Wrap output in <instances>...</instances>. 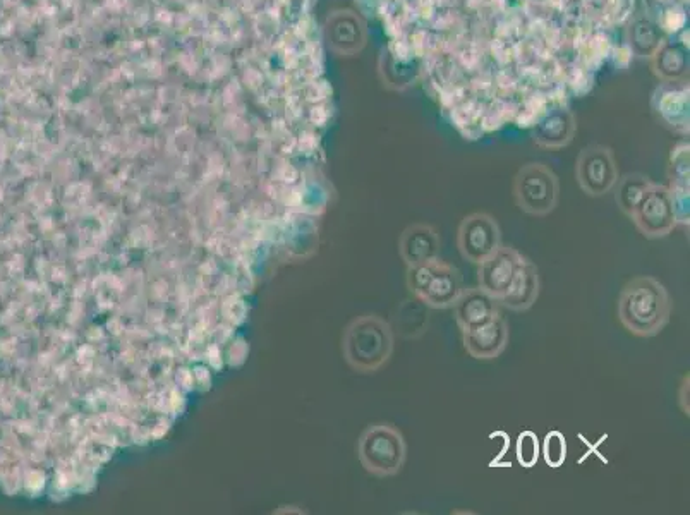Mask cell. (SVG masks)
<instances>
[{
  "label": "cell",
  "instance_id": "obj_1",
  "mask_svg": "<svg viewBox=\"0 0 690 515\" xmlns=\"http://www.w3.org/2000/svg\"><path fill=\"white\" fill-rule=\"evenodd\" d=\"M672 301L665 285L653 277H636L618 297V318L630 334L654 337L670 322Z\"/></svg>",
  "mask_w": 690,
  "mask_h": 515
},
{
  "label": "cell",
  "instance_id": "obj_12",
  "mask_svg": "<svg viewBox=\"0 0 690 515\" xmlns=\"http://www.w3.org/2000/svg\"><path fill=\"white\" fill-rule=\"evenodd\" d=\"M440 234L430 224H412L399 239V255L407 267L440 258Z\"/></svg>",
  "mask_w": 690,
  "mask_h": 515
},
{
  "label": "cell",
  "instance_id": "obj_2",
  "mask_svg": "<svg viewBox=\"0 0 690 515\" xmlns=\"http://www.w3.org/2000/svg\"><path fill=\"white\" fill-rule=\"evenodd\" d=\"M394 330L376 315L359 316L344 332L345 361L359 373H375L394 354Z\"/></svg>",
  "mask_w": 690,
  "mask_h": 515
},
{
  "label": "cell",
  "instance_id": "obj_6",
  "mask_svg": "<svg viewBox=\"0 0 690 515\" xmlns=\"http://www.w3.org/2000/svg\"><path fill=\"white\" fill-rule=\"evenodd\" d=\"M502 246V231L497 220L488 213H471L462 220L457 231V248L462 258L483 263Z\"/></svg>",
  "mask_w": 690,
  "mask_h": 515
},
{
  "label": "cell",
  "instance_id": "obj_4",
  "mask_svg": "<svg viewBox=\"0 0 690 515\" xmlns=\"http://www.w3.org/2000/svg\"><path fill=\"white\" fill-rule=\"evenodd\" d=\"M358 455L368 473L390 478L399 474L406 464V440L395 426L376 423L368 426L359 438Z\"/></svg>",
  "mask_w": 690,
  "mask_h": 515
},
{
  "label": "cell",
  "instance_id": "obj_3",
  "mask_svg": "<svg viewBox=\"0 0 690 515\" xmlns=\"http://www.w3.org/2000/svg\"><path fill=\"white\" fill-rule=\"evenodd\" d=\"M407 287L428 308H454L464 291L462 275L454 265L433 260L407 267Z\"/></svg>",
  "mask_w": 690,
  "mask_h": 515
},
{
  "label": "cell",
  "instance_id": "obj_10",
  "mask_svg": "<svg viewBox=\"0 0 690 515\" xmlns=\"http://www.w3.org/2000/svg\"><path fill=\"white\" fill-rule=\"evenodd\" d=\"M509 323L502 315L493 318L483 327L474 328L469 332H462V340L467 354L479 361H491L502 356V352L509 346Z\"/></svg>",
  "mask_w": 690,
  "mask_h": 515
},
{
  "label": "cell",
  "instance_id": "obj_14",
  "mask_svg": "<svg viewBox=\"0 0 690 515\" xmlns=\"http://www.w3.org/2000/svg\"><path fill=\"white\" fill-rule=\"evenodd\" d=\"M539 291H541V282H539L538 268L533 261L526 260L510 285L509 292L498 303L503 308L521 313L533 308L538 301Z\"/></svg>",
  "mask_w": 690,
  "mask_h": 515
},
{
  "label": "cell",
  "instance_id": "obj_16",
  "mask_svg": "<svg viewBox=\"0 0 690 515\" xmlns=\"http://www.w3.org/2000/svg\"><path fill=\"white\" fill-rule=\"evenodd\" d=\"M543 455H545L546 464L550 467H560L565 462L567 442L560 431H551L546 435Z\"/></svg>",
  "mask_w": 690,
  "mask_h": 515
},
{
  "label": "cell",
  "instance_id": "obj_9",
  "mask_svg": "<svg viewBox=\"0 0 690 515\" xmlns=\"http://www.w3.org/2000/svg\"><path fill=\"white\" fill-rule=\"evenodd\" d=\"M527 258L510 246L500 248L478 265L479 289L500 301L514 282Z\"/></svg>",
  "mask_w": 690,
  "mask_h": 515
},
{
  "label": "cell",
  "instance_id": "obj_8",
  "mask_svg": "<svg viewBox=\"0 0 690 515\" xmlns=\"http://www.w3.org/2000/svg\"><path fill=\"white\" fill-rule=\"evenodd\" d=\"M618 181V167L613 152L606 146H589L577 160V182L582 191L600 198L610 193Z\"/></svg>",
  "mask_w": 690,
  "mask_h": 515
},
{
  "label": "cell",
  "instance_id": "obj_7",
  "mask_svg": "<svg viewBox=\"0 0 690 515\" xmlns=\"http://www.w3.org/2000/svg\"><path fill=\"white\" fill-rule=\"evenodd\" d=\"M630 219L642 236L648 239H661L672 234L677 224L673 217L670 188L653 182L651 188L642 196L636 210L630 215Z\"/></svg>",
  "mask_w": 690,
  "mask_h": 515
},
{
  "label": "cell",
  "instance_id": "obj_15",
  "mask_svg": "<svg viewBox=\"0 0 690 515\" xmlns=\"http://www.w3.org/2000/svg\"><path fill=\"white\" fill-rule=\"evenodd\" d=\"M618 188L615 193V201H617L618 208L630 217L632 212L636 210L639 201L642 200L644 193L651 188L653 181H649L648 177L641 176V174H629L624 179L617 181Z\"/></svg>",
  "mask_w": 690,
  "mask_h": 515
},
{
  "label": "cell",
  "instance_id": "obj_5",
  "mask_svg": "<svg viewBox=\"0 0 690 515\" xmlns=\"http://www.w3.org/2000/svg\"><path fill=\"white\" fill-rule=\"evenodd\" d=\"M515 203L533 217H546L558 205L560 184L553 170L543 164H527L514 181Z\"/></svg>",
  "mask_w": 690,
  "mask_h": 515
},
{
  "label": "cell",
  "instance_id": "obj_19",
  "mask_svg": "<svg viewBox=\"0 0 690 515\" xmlns=\"http://www.w3.org/2000/svg\"><path fill=\"white\" fill-rule=\"evenodd\" d=\"M689 390V375H687L684 378V383H682V387H680V394H678V402H680V407H682V411H684L685 414H687V416H689L690 414Z\"/></svg>",
  "mask_w": 690,
  "mask_h": 515
},
{
  "label": "cell",
  "instance_id": "obj_17",
  "mask_svg": "<svg viewBox=\"0 0 690 515\" xmlns=\"http://www.w3.org/2000/svg\"><path fill=\"white\" fill-rule=\"evenodd\" d=\"M517 461L522 467H533L539 459V442L536 433L524 431L517 440Z\"/></svg>",
  "mask_w": 690,
  "mask_h": 515
},
{
  "label": "cell",
  "instance_id": "obj_11",
  "mask_svg": "<svg viewBox=\"0 0 690 515\" xmlns=\"http://www.w3.org/2000/svg\"><path fill=\"white\" fill-rule=\"evenodd\" d=\"M455 322L462 332L483 327L500 315V303L479 287L464 289L454 304Z\"/></svg>",
  "mask_w": 690,
  "mask_h": 515
},
{
  "label": "cell",
  "instance_id": "obj_13",
  "mask_svg": "<svg viewBox=\"0 0 690 515\" xmlns=\"http://www.w3.org/2000/svg\"><path fill=\"white\" fill-rule=\"evenodd\" d=\"M575 133L574 117L569 110H551L543 119L536 122L533 129L536 145L557 150L569 145Z\"/></svg>",
  "mask_w": 690,
  "mask_h": 515
},
{
  "label": "cell",
  "instance_id": "obj_18",
  "mask_svg": "<svg viewBox=\"0 0 690 515\" xmlns=\"http://www.w3.org/2000/svg\"><path fill=\"white\" fill-rule=\"evenodd\" d=\"M670 196H672V210L673 217H675V224L680 225V227H687V229H689V188H682V186H672V188H670Z\"/></svg>",
  "mask_w": 690,
  "mask_h": 515
}]
</instances>
